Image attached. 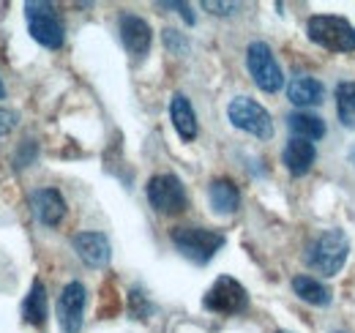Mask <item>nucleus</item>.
<instances>
[{"label": "nucleus", "mask_w": 355, "mask_h": 333, "mask_svg": "<svg viewBox=\"0 0 355 333\" xmlns=\"http://www.w3.org/2000/svg\"><path fill=\"white\" fill-rule=\"evenodd\" d=\"M227 118L235 128H241L257 139H270V134H273V121H270L268 110L263 104H257L254 99H246V96L232 99L227 107Z\"/></svg>", "instance_id": "obj_7"}, {"label": "nucleus", "mask_w": 355, "mask_h": 333, "mask_svg": "<svg viewBox=\"0 0 355 333\" xmlns=\"http://www.w3.org/2000/svg\"><path fill=\"white\" fill-rule=\"evenodd\" d=\"M31 210L44 227H58L66 219V200L58 189H36L31 191Z\"/></svg>", "instance_id": "obj_12"}, {"label": "nucleus", "mask_w": 355, "mask_h": 333, "mask_svg": "<svg viewBox=\"0 0 355 333\" xmlns=\"http://www.w3.org/2000/svg\"><path fill=\"white\" fill-rule=\"evenodd\" d=\"M279 333H284V331H279Z\"/></svg>", "instance_id": "obj_28"}, {"label": "nucleus", "mask_w": 355, "mask_h": 333, "mask_svg": "<svg viewBox=\"0 0 355 333\" xmlns=\"http://www.w3.org/2000/svg\"><path fill=\"white\" fill-rule=\"evenodd\" d=\"M314 159H317V148L311 145L309 139H295V137L287 142V148L282 153V162H284L287 172L293 178L306 175L311 166H314Z\"/></svg>", "instance_id": "obj_13"}, {"label": "nucleus", "mask_w": 355, "mask_h": 333, "mask_svg": "<svg viewBox=\"0 0 355 333\" xmlns=\"http://www.w3.org/2000/svg\"><path fill=\"white\" fill-rule=\"evenodd\" d=\"M287 126H290V131H293V137L295 139H322L325 137V123H322V118H317V115H311V112H293L290 118H287Z\"/></svg>", "instance_id": "obj_18"}, {"label": "nucleus", "mask_w": 355, "mask_h": 333, "mask_svg": "<svg viewBox=\"0 0 355 333\" xmlns=\"http://www.w3.org/2000/svg\"><path fill=\"white\" fill-rule=\"evenodd\" d=\"M148 203L150 208L162 216H178L183 213L189 205V197H186V186L183 180L173 175V172H162V175H153L148 180Z\"/></svg>", "instance_id": "obj_5"}, {"label": "nucleus", "mask_w": 355, "mask_h": 333, "mask_svg": "<svg viewBox=\"0 0 355 333\" xmlns=\"http://www.w3.org/2000/svg\"><path fill=\"white\" fill-rule=\"evenodd\" d=\"M170 118H173V126H175L178 137L191 142L197 137V115H194V107L191 101L183 96V93H175L173 101H170Z\"/></svg>", "instance_id": "obj_15"}, {"label": "nucleus", "mask_w": 355, "mask_h": 333, "mask_svg": "<svg viewBox=\"0 0 355 333\" xmlns=\"http://www.w3.org/2000/svg\"><path fill=\"white\" fill-rule=\"evenodd\" d=\"M36 156H39V145H36L33 139H22L19 151L14 153V166H17V169H25L28 164L36 162Z\"/></svg>", "instance_id": "obj_21"}, {"label": "nucleus", "mask_w": 355, "mask_h": 333, "mask_svg": "<svg viewBox=\"0 0 355 333\" xmlns=\"http://www.w3.org/2000/svg\"><path fill=\"white\" fill-rule=\"evenodd\" d=\"M293 290H295V295H298L304 303H311V306H328V303H331L328 287L320 284V282L311 279V276H295V279H293Z\"/></svg>", "instance_id": "obj_19"}, {"label": "nucleus", "mask_w": 355, "mask_h": 333, "mask_svg": "<svg viewBox=\"0 0 355 333\" xmlns=\"http://www.w3.org/2000/svg\"><path fill=\"white\" fill-rule=\"evenodd\" d=\"M202 306L214 314H224V317H232V314H241L249 309V292L246 287L232 279V276H219L211 290L202 295Z\"/></svg>", "instance_id": "obj_6"}, {"label": "nucleus", "mask_w": 355, "mask_h": 333, "mask_svg": "<svg viewBox=\"0 0 355 333\" xmlns=\"http://www.w3.org/2000/svg\"><path fill=\"white\" fill-rule=\"evenodd\" d=\"M287 99L295 104V107H314L322 101V85L317 83L314 77H293L287 85Z\"/></svg>", "instance_id": "obj_17"}, {"label": "nucleus", "mask_w": 355, "mask_h": 333, "mask_svg": "<svg viewBox=\"0 0 355 333\" xmlns=\"http://www.w3.org/2000/svg\"><path fill=\"white\" fill-rule=\"evenodd\" d=\"M14 126H17V112L0 107V137H6L8 131H14Z\"/></svg>", "instance_id": "obj_24"}, {"label": "nucleus", "mask_w": 355, "mask_h": 333, "mask_svg": "<svg viewBox=\"0 0 355 333\" xmlns=\"http://www.w3.org/2000/svg\"><path fill=\"white\" fill-rule=\"evenodd\" d=\"M46 317H49V298H46V287L42 279H33L31 290L22 300V320L28 325H44Z\"/></svg>", "instance_id": "obj_14"}, {"label": "nucleus", "mask_w": 355, "mask_h": 333, "mask_svg": "<svg viewBox=\"0 0 355 333\" xmlns=\"http://www.w3.org/2000/svg\"><path fill=\"white\" fill-rule=\"evenodd\" d=\"M306 33L314 44L331 49V52H353L355 49V28L345 17H311L306 22Z\"/></svg>", "instance_id": "obj_4"}, {"label": "nucleus", "mask_w": 355, "mask_h": 333, "mask_svg": "<svg viewBox=\"0 0 355 333\" xmlns=\"http://www.w3.org/2000/svg\"><path fill=\"white\" fill-rule=\"evenodd\" d=\"M25 19H28L31 36L42 46H46V49H60L63 46L66 28H63V19H60V14L52 3H44V0L25 3Z\"/></svg>", "instance_id": "obj_3"}, {"label": "nucleus", "mask_w": 355, "mask_h": 333, "mask_svg": "<svg viewBox=\"0 0 355 333\" xmlns=\"http://www.w3.org/2000/svg\"><path fill=\"white\" fill-rule=\"evenodd\" d=\"M6 96V87H3V80H0V99Z\"/></svg>", "instance_id": "obj_27"}, {"label": "nucleus", "mask_w": 355, "mask_h": 333, "mask_svg": "<svg viewBox=\"0 0 355 333\" xmlns=\"http://www.w3.org/2000/svg\"><path fill=\"white\" fill-rule=\"evenodd\" d=\"M71 246L88 268H107L112 259V246L101 232H77L71 238Z\"/></svg>", "instance_id": "obj_11"}, {"label": "nucleus", "mask_w": 355, "mask_h": 333, "mask_svg": "<svg viewBox=\"0 0 355 333\" xmlns=\"http://www.w3.org/2000/svg\"><path fill=\"white\" fill-rule=\"evenodd\" d=\"M121 42L126 46V52L132 55L134 60H142L150 49V42H153V33H150V25L137 17V14H121Z\"/></svg>", "instance_id": "obj_10"}, {"label": "nucleus", "mask_w": 355, "mask_h": 333, "mask_svg": "<svg viewBox=\"0 0 355 333\" xmlns=\"http://www.w3.org/2000/svg\"><path fill=\"white\" fill-rule=\"evenodd\" d=\"M246 69L260 90H266V93L282 90L284 77H282V69L266 42H252L246 46Z\"/></svg>", "instance_id": "obj_8"}, {"label": "nucleus", "mask_w": 355, "mask_h": 333, "mask_svg": "<svg viewBox=\"0 0 355 333\" xmlns=\"http://www.w3.org/2000/svg\"><path fill=\"white\" fill-rule=\"evenodd\" d=\"M85 300L88 292L83 287V282H69L60 298H58V323L63 333H80L83 331V320H85Z\"/></svg>", "instance_id": "obj_9"}, {"label": "nucleus", "mask_w": 355, "mask_h": 333, "mask_svg": "<svg viewBox=\"0 0 355 333\" xmlns=\"http://www.w3.org/2000/svg\"><path fill=\"white\" fill-rule=\"evenodd\" d=\"M202 8H208L211 14H219V17H224V14H232L238 6H235V3H214V0H205V3H202Z\"/></svg>", "instance_id": "obj_25"}, {"label": "nucleus", "mask_w": 355, "mask_h": 333, "mask_svg": "<svg viewBox=\"0 0 355 333\" xmlns=\"http://www.w3.org/2000/svg\"><path fill=\"white\" fill-rule=\"evenodd\" d=\"M170 238H173L175 249L194 265H208L216 257V251L227 244L222 232L205 230V227H175Z\"/></svg>", "instance_id": "obj_2"}, {"label": "nucleus", "mask_w": 355, "mask_h": 333, "mask_svg": "<svg viewBox=\"0 0 355 333\" xmlns=\"http://www.w3.org/2000/svg\"><path fill=\"white\" fill-rule=\"evenodd\" d=\"M164 8H178L180 11V17L189 22V25H194V14H191V8H189V3H162Z\"/></svg>", "instance_id": "obj_26"}, {"label": "nucleus", "mask_w": 355, "mask_h": 333, "mask_svg": "<svg viewBox=\"0 0 355 333\" xmlns=\"http://www.w3.org/2000/svg\"><path fill=\"white\" fill-rule=\"evenodd\" d=\"M208 197H211V208L219 216H230L241 205V191L230 178H216L208 189Z\"/></svg>", "instance_id": "obj_16"}, {"label": "nucleus", "mask_w": 355, "mask_h": 333, "mask_svg": "<svg viewBox=\"0 0 355 333\" xmlns=\"http://www.w3.org/2000/svg\"><path fill=\"white\" fill-rule=\"evenodd\" d=\"M164 44H167L173 52H186V46H189L186 39H183L178 31H164Z\"/></svg>", "instance_id": "obj_23"}, {"label": "nucleus", "mask_w": 355, "mask_h": 333, "mask_svg": "<svg viewBox=\"0 0 355 333\" xmlns=\"http://www.w3.org/2000/svg\"><path fill=\"white\" fill-rule=\"evenodd\" d=\"M350 254V241L342 230H328L322 235H317L306 249V265L311 271L322 273V276H336Z\"/></svg>", "instance_id": "obj_1"}, {"label": "nucleus", "mask_w": 355, "mask_h": 333, "mask_svg": "<svg viewBox=\"0 0 355 333\" xmlns=\"http://www.w3.org/2000/svg\"><path fill=\"white\" fill-rule=\"evenodd\" d=\"M150 311V306H148V300H145V295L139 290H132V314L139 320V317H145Z\"/></svg>", "instance_id": "obj_22"}, {"label": "nucleus", "mask_w": 355, "mask_h": 333, "mask_svg": "<svg viewBox=\"0 0 355 333\" xmlns=\"http://www.w3.org/2000/svg\"><path fill=\"white\" fill-rule=\"evenodd\" d=\"M336 112L347 128H355V83H342L336 87Z\"/></svg>", "instance_id": "obj_20"}]
</instances>
